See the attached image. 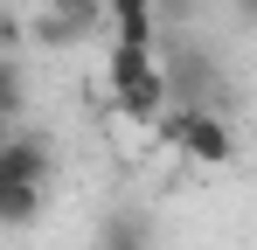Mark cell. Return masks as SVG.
<instances>
[{
	"label": "cell",
	"mask_w": 257,
	"mask_h": 250,
	"mask_svg": "<svg viewBox=\"0 0 257 250\" xmlns=\"http://www.w3.org/2000/svg\"><path fill=\"white\" fill-rule=\"evenodd\" d=\"M49 174H56V153H49L42 139L35 132H7V146H0V222L7 229L35 222Z\"/></svg>",
	"instance_id": "cell-1"
},
{
	"label": "cell",
	"mask_w": 257,
	"mask_h": 250,
	"mask_svg": "<svg viewBox=\"0 0 257 250\" xmlns=\"http://www.w3.org/2000/svg\"><path fill=\"white\" fill-rule=\"evenodd\" d=\"M104 77H111V90H118V104H125L132 118H153L160 125V111H167V70H160V56L153 49H132V42H111V56H104Z\"/></svg>",
	"instance_id": "cell-2"
},
{
	"label": "cell",
	"mask_w": 257,
	"mask_h": 250,
	"mask_svg": "<svg viewBox=\"0 0 257 250\" xmlns=\"http://www.w3.org/2000/svg\"><path fill=\"white\" fill-rule=\"evenodd\" d=\"M153 132H160L167 146H181L188 160H202V167H229V160H236V132H229V118H222V111H188V104H167Z\"/></svg>",
	"instance_id": "cell-3"
},
{
	"label": "cell",
	"mask_w": 257,
	"mask_h": 250,
	"mask_svg": "<svg viewBox=\"0 0 257 250\" xmlns=\"http://www.w3.org/2000/svg\"><path fill=\"white\" fill-rule=\"evenodd\" d=\"M160 70H167V90H174V104H188V111H215L222 83H215V63L202 56V49H188V42H167Z\"/></svg>",
	"instance_id": "cell-4"
},
{
	"label": "cell",
	"mask_w": 257,
	"mask_h": 250,
	"mask_svg": "<svg viewBox=\"0 0 257 250\" xmlns=\"http://www.w3.org/2000/svg\"><path fill=\"white\" fill-rule=\"evenodd\" d=\"M97 250H160V229L146 208H104L97 215Z\"/></svg>",
	"instance_id": "cell-5"
},
{
	"label": "cell",
	"mask_w": 257,
	"mask_h": 250,
	"mask_svg": "<svg viewBox=\"0 0 257 250\" xmlns=\"http://www.w3.org/2000/svg\"><path fill=\"white\" fill-rule=\"evenodd\" d=\"M111 21H118V42H132V49H153V42H160L153 0H111Z\"/></svg>",
	"instance_id": "cell-6"
},
{
	"label": "cell",
	"mask_w": 257,
	"mask_h": 250,
	"mask_svg": "<svg viewBox=\"0 0 257 250\" xmlns=\"http://www.w3.org/2000/svg\"><path fill=\"white\" fill-rule=\"evenodd\" d=\"M0 118H7V132H21V63L14 56L0 63Z\"/></svg>",
	"instance_id": "cell-7"
},
{
	"label": "cell",
	"mask_w": 257,
	"mask_h": 250,
	"mask_svg": "<svg viewBox=\"0 0 257 250\" xmlns=\"http://www.w3.org/2000/svg\"><path fill=\"white\" fill-rule=\"evenodd\" d=\"M90 21H70V14H42V42H77Z\"/></svg>",
	"instance_id": "cell-8"
},
{
	"label": "cell",
	"mask_w": 257,
	"mask_h": 250,
	"mask_svg": "<svg viewBox=\"0 0 257 250\" xmlns=\"http://www.w3.org/2000/svg\"><path fill=\"white\" fill-rule=\"evenodd\" d=\"M49 14H70V21H97L104 0H49Z\"/></svg>",
	"instance_id": "cell-9"
},
{
	"label": "cell",
	"mask_w": 257,
	"mask_h": 250,
	"mask_svg": "<svg viewBox=\"0 0 257 250\" xmlns=\"http://www.w3.org/2000/svg\"><path fill=\"white\" fill-rule=\"evenodd\" d=\"M236 14H243V21H250V28H257V0H236Z\"/></svg>",
	"instance_id": "cell-10"
}]
</instances>
